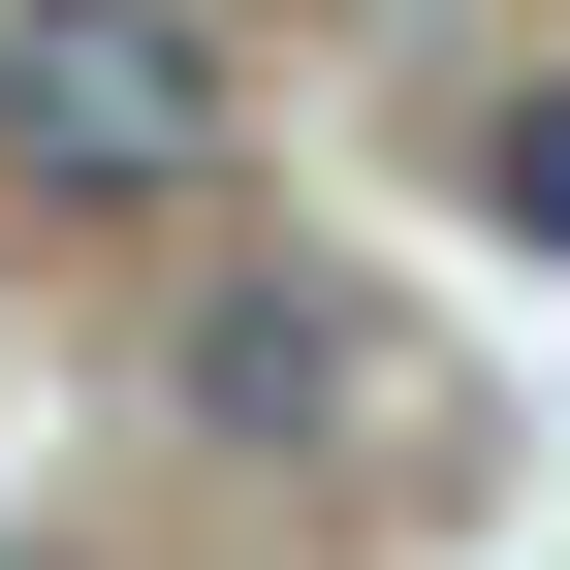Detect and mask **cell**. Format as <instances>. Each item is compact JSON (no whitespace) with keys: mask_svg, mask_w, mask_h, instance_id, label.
Returning a JSON list of instances; mask_svg holds the SVG:
<instances>
[{"mask_svg":"<svg viewBox=\"0 0 570 570\" xmlns=\"http://www.w3.org/2000/svg\"><path fill=\"white\" fill-rule=\"evenodd\" d=\"M0 190L32 223H190L223 190V32L190 0H0Z\"/></svg>","mask_w":570,"mask_h":570,"instance_id":"cell-1","label":"cell"},{"mask_svg":"<svg viewBox=\"0 0 570 570\" xmlns=\"http://www.w3.org/2000/svg\"><path fill=\"white\" fill-rule=\"evenodd\" d=\"M159 412H190V444H254V475H317V444H381V317H348L317 254H223V285H190V348H159Z\"/></svg>","mask_w":570,"mask_h":570,"instance_id":"cell-2","label":"cell"},{"mask_svg":"<svg viewBox=\"0 0 570 570\" xmlns=\"http://www.w3.org/2000/svg\"><path fill=\"white\" fill-rule=\"evenodd\" d=\"M475 223H508V254H570V96H508V127H475Z\"/></svg>","mask_w":570,"mask_h":570,"instance_id":"cell-3","label":"cell"}]
</instances>
